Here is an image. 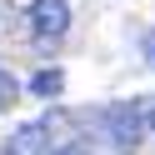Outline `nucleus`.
Returning a JSON list of instances; mask_svg holds the SVG:
<instances>
[{"label":"nucleus","instance_id":"f257e3e1","mask_svg":"<svg viewBox=\"0 0 155 155\" xmlns=\"http://www.w3.org/2000/svg\"><path fill=\"white\" fill-rule=\"evenodd\" d=\"M105 135H110L120 150L140 145V135H145V105H135V100L110 105V110H105Z\"/></svg>","mask_w":155,"mask_h":155},{"label":"nucleus","instance_id":"f03ea898","mask_svg":"<svg viewBox=\"0 0 155 155\" xmlns=\"http://www.w3.org/2000/svg\"><path fill=\"white\" fill-rule=\"evenodd\" d=\"M30 30L40 40H60L70 30V5L65 0H30Z\"/></svg>","mask_w":155,"mask_h":155},{"label":"nucleus","instance_id":"7ed1b4c3","mask_svg":"<svg viewBox=\"0 0 155 155\" xmlns=\"http://www.w3.org/2000/svg\"><path fill=\"white\" fill-rule=\"evenodd\" d=\"M45 120H30V125H20V130L5 140V155H50V145H45Z\"/></svg>","mask_w":155,"mask_h":155},{"label":"nucleus","instance_id":"20e7f679","mask_svg":"<svg viewBox=\"0 0 155 155\" xmlns=\"http://www.w3.org/2000/svg\"><path fill=\"white\" fill-rule=\"evenodd\" d=\"M60 90H65V75L60 70H35L30 75V95H40V100H55Z\"/></svg>","mask_w":155,"mask_h":155},{"label":"nucleus","instance_id":"39448f33","mask_svg":"<svg viewBox=\"0 0 155 155\" xmlns=\"http://www.w3.org/2000/svg\"><path fill=\"white\" fill-rule=\"evenodd\" d=\"M15 95H20V85L10 80V70H0V110H10V105H15Z\"/></svg>","mask_w":155,"mask_h":155},{"label":"nucleus","instance_id":"423d86ee","mask_svg":"<svg viewBox=\"0 0 155 155\" xmlns=\"http://www.w3.org/2000/svg\"><path fill=\"white\" fill-rule=\"evenodd\" d=\"M145 130H150V135H155V100H150V105H145Z\"/></svg>","mask_w":155,"mask_h":155},{"label":"nucleus","instance_id":"0eeeda50","mask_svg":"<svg viewBox=\"0 0 155 155\" xmlns=\"http://www.w3.org/2000/svg\"><path fill=\"white\" fill-rule=\"evenodd\" d=\"M50 155H85L80 145H60V150H50Z\"/></svg>","mask_w":155,"mask_h":155},{"label":"nucleus","instance_id":"6e6552de","mask_svg":"<svg viewBox=\"0 0 155 155\" xmlns=\"http://www.w3.org/2000/svg\"><path fill=\"white\" fill-rule=\"evenodd\" d=\"M145 55H150V65H155V35H145Z\"/></svg>","mask_w":155,"mask_h":155}]
</instances>
